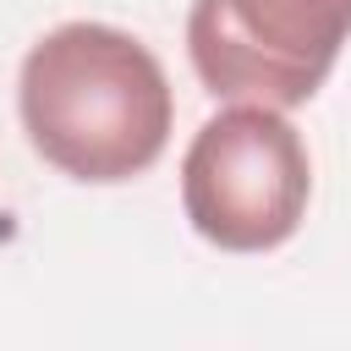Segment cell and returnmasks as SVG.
I'll return each instance as SVG.
<instances>
[{
    "mask_svg": "<svg viewBox=\"0 0 351 351\" xmlns=\"http://www.w3.org/2000/svg\"><path fill=\"white\" fill-rule=\"evenodd\" d=\"M16 115L44 165L82 186H115L159 165L176 93L159 55L126 27L60 22L22 55Z\"/></svg>",
    "mask_w": 351,
    "mask_h": 351,
    "instance_id": "1",
    "label": "cell"
},
{
    "mask_svg": "<svg viewBox=\"0 0 351 351\" xmlns=\"http://www.w3.org/2000/svg\"><path fill=\"white\" fill-rule=\"evenodd\" d=\"M351 38V0H192L186 60L214 99L307 104Z\"/></svg>",
    "mask_w": 351,
    "mask_h": 351,
    "instance_id": "3",
    "label": "cell"
},
{
    "mask_svg": "<svg viewBox=\"0 0 351 351\" xmlns=\"http://www.w3.org/2000/svg\"><path fill=\"white\" fill-rule=\"evenodd\" d=\"M313 197V159L302 132L274 104H225L197 126L181 159V208L219 252L285 247Z\"/></svg>",
    "mask_w": 351,
    "mask_h": 351,
    "instance_id": "2",
    "label": "cell"
}]
</instances>
